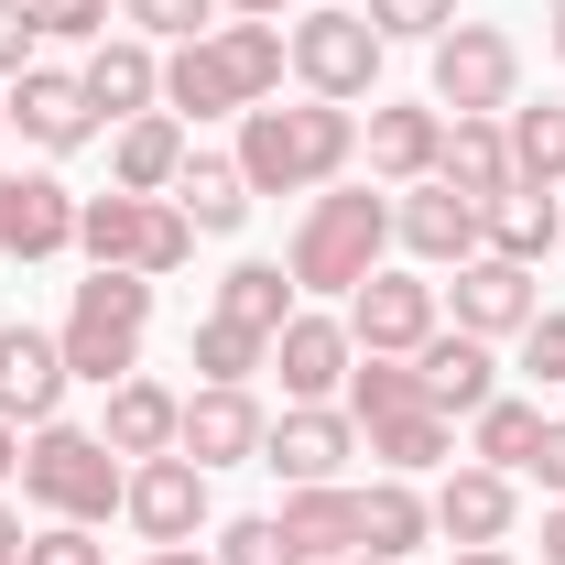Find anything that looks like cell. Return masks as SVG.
Returning a JSON list of instances; mask_svg holds the SVG:
<instances>
[{
    "mask_svg": "<svg viewBox=\"0 0 565 565\" xmlns=\"http://www.w3.org/2000/svg\"><path fill=\"white\" fill-rule=\"evenodd\" d=\"M239 174H250V196H327L338 174L359 163V109L338 98H262V109H239V152H228Z\"/></svg>",
    "mask_w": 565,
    "mask_h": 565,
    "instance_id": "1",
    "label": "cell"
},
{
    "mask_svg": "<svg viewBox=\"0 0 565 565\" xmlns=\"http://www.w3.org/2000/svg\"><path fill=\"white\" fill-rule=\"evenodd\" d=\"M282 66H294L282 22H217V33L163 55V109L174 120H239V109L282 98Z\"/></svg>",
    "mask_w": 565,
    "mask_h": 565,
    "instance_id": "2",
    "label": "cell"
},
{
    "mask_svg": "<svg viewBox=\"0 0 565 565\" xmlns=\"http://www.w3.org/2000/svg\"><path fill=\"white\" fill-rule=\"evenodd\" d=\"M381 250H392V196L381 185H327V196H305V217H294V239H282V273H294V294H338L349 305L359 282L381 273Z\"/></svg>",
    "mask_w": 565,
    "mask_h": 565,
    "instance_id": "3",
    "label": "cell"
},
{
    "mask_svg": "<svg viewBox=\"0 0 565 565\" xmlns=\"http://www.w3.org/2000/svg\"><path fill=\"white\" fill-rule=\"evenodd\" d=\"M338 403L359 414V457H381V479H424V468L457 457V424L424 403V370H414V359H359Z\"/></svg>",
    "mask_w": 565,
    "mask_h": 565,
    "instance_id": "4",
    "label": "cell"
},
{
    "mask_svg": "<svg viewBox=\"0 0 565 565\" xmlns=\"http://www.w3.org/2000/svg\"><path fill=\"white\" fill-rule=\"evenodd\" d=\"M11 490L33 500L44 522H87V533H98V522L120 511V490H131V457H120L98 424H66V414H55V424L22 435V479H11Z\"/></svg>",
    "mask_w": 565,
    "mask_h": 565,
    "instance_id": "5",
    "label": "cell"
},
{
    "mask_svg": "<svg viewBox=\"0 0 565 565\" xmlns=\"http://www.w3.org/2000/svg\"><path fill=\"white\" fill-rule=\"evenodd\" d=\"M76 250H87V273H141V282H163V273H185L196 262V217L174 207V196H76Z\"/></svg>",
    "mask_w": 565,
    "mask_h": 565,
    "instance_id": "6",
    "label": "cell"
},
{
    "mask_svg": "<svg viewBox=\"0 0 565 565\" xmlns=\"http://www.w3.org/2000/svg\"><path fill=\"white\" fill-rule=\"evenodd\" d=\"M141 338H152V282L141 273H87L66 294V327H55V349H66L76 381H131L141 370Z\"/></svg>",
    "mask_w": 565,
    "mask_h": 565,
    "instance_id": "7",
    "label": "cell"
},
{
    "mask_svg": "<svg viewBox=\"0 0 565 565\" xmlns=\"http://www.w3.org/2000/svg\"><path fill=\"white\" fill-rule=\"evenodd\" d=\"M282 55H294V76H305V98H338V109H359V98H381V33H370V11H294L282 22Z\"/></svg>",
    "mask_w": 565,
    "mask_h": 565,
    "instance_id": "8",
    "label": "cell"
},
{
    "mask_svg": "<svg viewBox=\"0 0 565 565\" xmlns=\"http://www.w3.org/2000/svg\"><path fill=\"white\" fill-rule=\"evenodd\" d=\"M522 98V44L500 22H446L435 33V109L446 120H500Z\"/></svg>",
    "mask_w": 565,
    "mask_h": 565,
    "instance_id": "9",
    "label": "cell"
},
{
    "mask_svg": "<svg viewBox=\"0 0 565 565\" xmlns=\"http://www.w3.org/2000/svg\"><path fill=\"white\" fill-rule=\"evenodd\" d=\"M338 316H349L359 359H414L424 338L446 327V294H435V282H424L414 262H381V273L359 282V294H349V305H338Z\"/></svg>",
    "mask_w": 565,
    "mask_h": 565,
    "instance_id": "10",
    "label": "cell"
},
{
    "mask_svg": "<svg viewBox=\"0 0 565 565\" xmlns=\"http://www.w3.org/2000/svg\"><path fill=\"white\" fill-rule=\"evenodd\" d=\"M392 250L414 262V273H457V262H479L490 239H479V196H457L446 174H424L392 196Z\"/></svg>",
    "mask_w": 565,
    "mask_h": 565,
    "instance_id": "11",
    "label": "cell"
},
{
    "mask_svg": "<svg viewBox=\"0 0 565 565\" xmlns=\"http://www.w3.org/2000/svg\"><path fill=\"white\" fill-rule=\"evenodd\" d=\"M11 131L33 141L44 163H66V152H87L109 120H98V98H87L76 66H22V76H11Z\"/></svg>",
    "mask_w": 565,
    "mask_h": 565,
    "instance_id": "12",
    "label": "cell"
},
{
    "mask_svg": "<svg viewBox=\"0 0 565 565\" xmlns=\"http://www.w3.org/2000/svg\"><path fill=\"white\" fill-rule=\"evenodd\" d=\"M349 370H359L349 316H327V305H294V316H282V338H273L282 403H338V392H349Z\"/></svg>",
    "mask_w": 565,
    "mask_h": 565,
    "instance_id": "13",
    "label": "cell"
},
{
    "mask_svg": "<svg viewBox=\"0 0 565 565\" xmlns=\"http://www.w3.org/2000/svg\"><path fill=\"white\" fill-rule=\"evenodd\" d=\"M359 457V414L349 403H294V414L262 435V468H273L282 490H327V479H349Z\"/></svg>",
    "mask_w": 565,
    "mask_h": 565,
    "instance_id": "14",
    "label": "cell"
},
{
    "mask_svg": "<svg viewBox=\"0 0 565 565\" xmlns=\"http://www.w3.org/2000/svg\"><path fill=\"white\" fill-rule=\"evenodd\" d=\"M141 544H196L207 533V468L174 446V457H131V490H120Z\"/></svg>",
    "mask_w": 565,
    "mask_h": 565,
    "instance_id": "15",
    "label": "cell"
},
{
    "mask_svg": "<svg viewBox=\"0 0 565 565\" xmlns=\"http://www.w3.org/2000/svg\"><path fill=\"white\" fill-rule=\"evenodd\" d=\"M262 435H273V414L250 403V381H196V392H185V435H174V446L217 479V468H262Z\"/></svg>",
    "mask_w": 565,
    "mask_h": 565,
    "instance_id": "16",
    "label": "cell"
},
{
    "mask_svg": "<svg viewBox=\"0 0 565 565\" xmlns=\"http://www.w3.org/2000/svg\"><path fill=\"white\" fill-rule=\"evenodd\" d=\"M359 152H370V174L403 196V185H424V174L446 163V109H435V98H370Z\"/></svg>",
    "mask_w": 565,
    "mask_h": 565,
    "instance_id": "17",
    "label": "cell"
},
{
    "mask_svg": "<svg viewBox=\"0 0 565 565\" xmlns=\"http://www.w3.org/2000/svg\"><path fill=\"white\" fill-rule=\"evenodd\" d=\"M446 316L500 349V338H522L544 316V282L522 273V262H500V250H479V262H457V282H446Z\"/></svg>",
    "mask_w": 565,
    "mask_h": 565,
    "instance_id": "18",
    "label": "cell"
},
{
    "mask_svg": "<svg viewBox=\"0 0 565 565\" xmlns=\"http://www.w3.org/2000/svg\"><path fill=\"white\" fill-rule=\"evenodd\" d=\"M435 533L468 555V544H511V522H522V479L511 468H479V457H457L446 479H435Z\"/></svg>",
    "mask_w": 565,
    "mask_h": 565,
    "instance_id": "19",
    "label": "cell"
},
{
    "mask_svg": "<svg viewBox=\"0 0 565 565\" xmlns=\"http://www.w3.org/2000/svg\"><path fill=\"white\" fill-rule=\"evenodd\" d=\"M66 392H76V370L66 349H55V327H0V424H55L66 414Z\"/></svg>",
    "mask_w": 565,
    "mask_h": 565,
    "instance_id": "20",
    "label": "cell"
},
{
    "mask_svg": "<svg viewBox=\"0 0 565 565\" xmlns=\"http://www.w3.org/2000/svg\"><path fill=\"white\" fill-rule=\"evenodd\" d=\"M55 250H76V196L66 174H0V262H55Z\"/></svg>",
    "mask_w": 565,
    "mask_h": 565,
    "instance_id": "21",
    "label": "cell"
},
{
    "mask_svg": "<svg viewBox=\"0 0 565 565\" xmlns=\"http://www.w3.org/2000/svg\"><path fill=\"white\" fill-rule=\"evenodd\" d=\"M76 76H87V98H98V120H109V131L141 120V109H163V44H141V33H98Z\"/></svg>",
    "mask_w": 565,
    "mask_h": 565,
    "instance_id": "22",
    "label": "cell"
},
{
    "mask_svg": "<svg viewBox=\"0 0 565 565\" xmlns=\"http://www.w3.org/2000/svg\"><path fill=\"white\" fill-rule=\"evenodd\" d=\"M414 370H424V403H435L446 424L479 414V403L500 392V349H490V338H468V327H435V338L414 349Z\"/></svg>",
    "mask_w": 565,
    "mask_h": 565,
    "instance_id": "23",
    "label": "cell"
},
{
    "mask_svg": "<svg viewBox=\"0 0 565 565\" xmlns=\"http://www.w3.org/2000/svg\"><path fill=\"white\" fill-rule=\"evenodd\" d=\"M185 152H196V141H185V120H174V109H141V120H120V131H109V185H120V196H174Z\"/></svg>",
    "mask_w": 565,
    "mask_h": 565,
    "instance_id": "24",
    "label": "cell"
},
{
    "mask_svg": "<svg viewBox=\"0 0 565 565\" xmlns=\"http://www.w3.org/2000/svg\"><path fill=\"white\" fill-rule=\"evenodd\" d=\"M98 435L120 446V457H174V435H185V392H163V381H109V414H98Z\"/></svg>",
    "mask_w": 565,
    "mask_h": 565,
    "instance_id": "25",
    "label": "cell"
},
{
    "mask_svg": "<svg viewBox=\"0 0 565 565\" xmlns=\"http://www.w3.org/2000/svg\"><path fill=\"white\" fill-rule=\"evenodd\" d=\"M282 544L305 565H338V555H359V490L349 479H327V490H282Z\"/></svg>",
    "mask_w": 565,
    "mask_h": 565,
    "instance_id": "26",
    "label": "cell"
},
{
    "mask_svg": "<svg viewBox=\"0 0 565 565\" xmlns=\"http://www.w3.org/2000/svg\"><path fill=\"white\" fill-rule=\"evenodd\" d=\"M424 544H435V500L414 490V479H370V490H359V555H424Z\"/></svg>",
    "mask_w": 565,
    "mask_h": 565,
    "instance_id": "27",
    "label": "cell"
},
{
    "mask_svg": "<svg viewBox=\"0 0 565 565\" xmlns=\"http://www.w3.org/2000/svg\"><path fill=\"white\" fill-rule=\"evenodd\" d=\"M555 228H565V196H544V185H511V196L479 207V239H490L500 262H522V273L555 250Z\"/></svg>",
    "mask_w": 565,
    "mask_h": 565,
    "instance_id": "28",
    "label": "cell"
},
{
    "mask_svg": "<svg viewBox=\"0 0 565 565\" xmlns=\"http://www.w3.org/2000/svg\"><path fill=\"white\" fill-rule=\"evenodd\" d=\"M435 174H446L457 196H479V207L522 185V174H511V131H500V120H446V163H435Z\"/></svg>",
    "mask_w": 565,
    "mask_h": 565,
    "instance_id": "29",
    "label": "cell"
},
{
    "mask_svg": "<svg viewBox=\"0 0 565 565\" xmlns=\"http://www.w3.org/2000/svg\"><path fill=\"white\" fill-rule=\"evenodd\" d=\"M174 207L196 217V239H228V228L250 217V174H239L228 152H185V174H174Z\"/></svg>",
    "mask_w": 565,
    "mask_h": 565,
    "instance_id": "30",
    "label": "cell"
},
{
    "mask_svg": "<svg viewBox=\"0 0 565 565\" xmlns=\"http://www.w3.org/2000/svg\"><path fill=\"white\" fill-rule=\"evenodd\" d=\"M305 294H294V273L282 262H228L217 273V305L207 316H228V327H250V338H282V316H294Z\"/></svg>",
    "mask_w": 565,
    "mask_h": 565,
    "instance_id": "31",
    "label": "cell"
},
{
    "mask_svg": "<svg viewBox=\"0 0 565 565\" xmlns=\"http://www.w3.org/2000/svg\"><path fill=\"white\" fill-rule=\"evenodd\" d=\"M500 131H511V174L522 185H544V196H565V98H511L500 109Z\"/></svg>",
    "mask_w": 565,
    "mask_h": 565,
    "instance_id": "32",
    "label": "cell"
},
{
    "mask_svg": "<svg viewBox=\"0 0 565 565\" xmlns=\"http://www.w3.org/2000/svg\"><path fill=\"white\" fill-rule=\"evenodd\" d=\"M533 446H544V403H522V392H490V403L468 414V457H479V468H511V479H522Z\"/></svg>",
    "mask_w": 565,
    "mask_h": 565,
    "instance_id": "33",
    "label": "cell"
},
{
    "mask_svg": "<svg viewBox=\"0 0 565 565\" xmlns=\"http://www.w3.org/2000/svg\"><path fill=\"white\" fill-rule=\"evenodd\" d=\"M185 370H196V381H250V370H273V338H250V327H228V316H196Z\"/></svg>",
    "mask_w": 565,
    "mask_h": 565,
    "instance_id": "34",
    "label": "cell"
},
{
    "mask_svg": "<svg viewBox=\"0 0 565 565\" xmlns=\"http://www.w3.org/2000/svg\"><path fill=\"white\" fill-rule=\"evenodd\" d=\"M120 33H141V44H196V33H217V0H120Z\"/></svg>",
    "mask_w": 565,
    "mask_h": 565,
    "instance_id": "35",
    "label": "cell"
},
{
    "mask_svg": "<svg viewBox=\"0 0 565 565\" xmlns=\"http://www.w3.org/2000/svg\"><path fill=\"white\" fill-rule=\"evenodd\" d=\"M217 565H305L294 544H282V522L273 511H250V522H217V544H207Z\"/></svg>",
    "mask_w": 565,
    "mask_h": 565,
    "instance_id": "36",
    "label": "cell"
},
{
    "mask_svg": "<svg viewBox=\"0 0 565 565\" xmlns=\"http://www.w3.org/2000/svg\"><path fill=\"white\" fill-rule=\"evenodd\" d=\"M457 22V0H370V33L381 44H435Z\"/></svg>",
    "mask_w": 565,
    "mask_h": 565,
    "instance_id": "37",
    "label": "cell"
},
{
    "mask_svg": "<svg viewBox=\"0 0 565 565\" xmlns=\"http://www.w3.org/2000/svg\"><path fill=\"white\" fill-rule=\"evenodd\" d=\"M511 349H522V381H533V392H565V316H555V305H544Z\"/></svg>",
    "mask_w": 565,
    "mask_h": 565,
    "instance_id": "38",
    "label": "cell"
},
{
    "mask_svg": "<svg viewBox=\"0 0 565 565\" xmlns=\"http://www.w3.org/2000/svg\"><path fill=\"white\" fill-rule=\"evenodd\" d=\"M22 66H44V11H33V0H0V87Z\"/></svg>",
    "mask_w": 565,
    "mask_h": 565,
    "instance_id": "39",
    "label": "cell"
},
{
    "mask_svg": "<svg viewBox=\"0 0 565 565\" xmlns=\"http://www.w3.org/2000/svg\"><path fill=\"white\" fill-rule=\"evenodd\" d=\"M120 22V0H44V44H98Z\"/></svg>",
    "mask_w": 565,
    "mask_h": 565,
    "instance_id": "40",
    "label": "cell"
},
{
    "mask_svg": "<svg viewBox=\"0 0 565 565\" xmlns=\"http://www.w3.org/2000/svg\"><path fill=\"white\" fill-rule=\"evenodd\" d=\"M22 565H109V555H98V533H87V522H44V533L22 544Z\"/></svg>",
    "mask_w": 565,
    "mask_h": 565,
    "instance_id": "41",
    "label": "cell"
},
{
    "mask_svg": "<svg viewBox=\"0 0 565 565\" xmlns=\"http://www.w3.org/2000/svg\"><path fill=\"white\" fill-rule=\"evenodd\" d=\"M522 479H544V500H565V414H544V446L522 457Z\"/></svg>",
    "mask_w": 565,
    "mask_h": 565,
    "instance_id": "42",
    "label": "cell"
},
{
    "mask_svg": "<svg viewBox=\"0 0 565 565\" xmlns=\"http://www.w3.org/2000/svg\"><path fill=\"white\" fill-rule=\"evenodd\" d=\"M131 565H217V555H207V544H141Z\"/></svg>",
    "mask_w": 565,
    "mask_h": 565,
    "instance_id": "43",
    "label": "cell"
},
{
    "mask_svg": "<svg viewBox=\"0 0 565 565\" xmlns=\"http://www.w3.org/2000/svg\"><path fill=\"white\" fill-rule=\"evenodd\" d=\"M217 11H239V22H294V0H217Z\"/></svg>",
    "mask_w": 565,
    "mask_h": 565,
    "instance_id": "44",
    "label": "cell"
},
{
    "mask_svg": "<svg viewBox=\"0 0 565 565\" xmlns=\"http://www.w3.org/2000/svg\"><path fill=\"white\" fill-rule=\"evenodd\" d=\"M22 544H33V533H22V511L0 500V565H22Z\"/></svg>",
    "mask_w": 565,
    "mask_h": 565,
    "instance_id": "45",
    "label": "cell"
},
{
    "mask_svg": "<svg viewBox=\"0 0 565 565\" xmlns=\"http://www.w3.org/2000/svg\"><path fill=\"white\" fill-rule=\"evenodd\" d=\"M544 565H565V500H544Z\"/></svg>",
    "mask_w": 565,
    "mask_h": 565,
    "instance_id": "46",
    "label": "cell"
},
{
    "mask_svg": "<svg viewBox=\"0 0 565 565\" xmlns=\"http://www.w3.org/2000/svg\"><path fill=\"white\" fill-rule=\"evenodd\" d=\"M22 479V424H0V490Z\"/></svg>",
    "mask_w": 565,
    "mask_h": 565,
    "instance_id": "47",
    "label": "cell"
},
{
    "mask_svg": "<svg viewBox=\"0 0 565 565\" xmlns=\"http://www.w3.org/2000/svg\"><path fill=\"white\" fill-rule=\"evenodd\" d=\"M544 44H555V66H565V0H544Z\"/></svg>",
    "mask_w": 565,
    "mask_h": 565,
    "instance_id": "48",
    "label": "cell"
},
{
    "mask_svg": "<svg viewBox=\"0 0 565 565\" xmlns=\"http://www.w3.org/2000/svg\"><path fill=\"white\" fill-rule=\"evenodd\" d=\"M457 565H511V555H500V544H468V555H457Z\"/></svg>",
    "mask_w": 565,
    "mask_h": 565,
    "instance_id": "49",
    "label": "cell"
},
{
    "mask_svg": "<svg viewBox=\"0 0 565 565\" xmlns=\"http://www.w3.org/2000/svg\"><path fill=\"white\" fill-rule=\"evenodd\" d=\"M338 565H392V555H338Z\"/></svg>",
    "mask_w": 565,
    "mask_h": 565,
    "instance_id": "50",
    "label": "cell"
},
{
    "mask_svg": "<svg viewBox=\"0 0 565 565\" xmlns=\"http://www.w3.org/2000/svg\"><path fill=\"white\" fill-rule=\"evenodd\" d=\"M0 131H11V87H0Z\"/></svg>",
    "mask_w": 565,
    "mask_h": 565,
    "instance_id": "51",
    "label": "cell"
},
{
    "mask_svg": "<svg viewBox=\"0 0 565 565\" xmlns=\"http://www.w3.org/2000/svg\"><path fill=\"white\" fill-rule=\"evenodd\" d=\"M555 250H565V228H555Z\"/></svg>",
    "mask_w": 565,
    "mask_h": 565,
    "instance_id": "52",
    "label": "cell"
},
{
    "mask_svg": "<svg viewBox=\"0 0 565 565\" xmlns=\"http://www.w3.org/2000/svg\"><path fill=\"white\" fill-rule=\"evenodd\" d=\"M33 11H44V0H33Z\"/></svg>",
    "mask_w": 565,
    "mask_h": 565,
    "instance_id": "53",
    "label": "cell"
}]
</instances>
